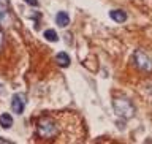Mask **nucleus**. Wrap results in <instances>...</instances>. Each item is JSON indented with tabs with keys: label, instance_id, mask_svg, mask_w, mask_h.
<instances>
[{
	"label": "nucleus",
	"instance_id": "obj_9",
	"mask_svg": "<svg viewBox=\"0 0 152 144\" xmlns=\"http://www.w3.org/2000/svg\"><path fill=\"white\" fill-rule=\"evenodd\" d=\"M0 125H2L3 128H10L13 125V117L10 116L8 113L2 114V116H0Z\"/></svg>",
	"mask_w": 152,
	"mask_h": 144
},
{
	"label": "nucleus",
	"instance_id": "obj_15",
	"mask_svg": "<svg viewBox=\"0 0 152 144\" xmlns=\"http://www.w3.org/2000/svg\"><path fill=\"white\" fill-rule=\"evenodd\" d=\"M2 92H3V86L0 84V94H2Z\"/></svg>",
	"mask_w": 152,
	"mask_h": 144
},
{
	"label": "nucleus",
	"instance_id": "obj_12",
	"mask_svg": "<svg viewBox=\"0 0 152 144\" xmlns=\"http://www.w3.org/2000/svg\"><path fill=\"white\" fill-rule=\"evenodd\" d=\"M2 45H3V32L0 30V49H2Z\"/></svg>",
	"mask_w": 152,
	"mask_h": 144
},
{
	"label": "nucleus",
	"instance_id": "obj_3",
	"mask_svg": "<svg viewBox=\"0 0 152 144\" xmlns=\"http://www.w3.org/2000/svg\"><path fill=\"white\" fill-rule=\"evenodd\" d=\"M133 60H135V64L140 70H142V71H151L152 70V60L144 54V52L136 51L135 54H133Z\"/></svg>",
	"mask_w": 152,
	"mask_h": 144
},
{
	"label": "nucleus",
	"instance_id": "obj_1",
	"mask_svg": "<svg viewBox=\"0 0 152 144\" xmlns=\"http://www.w3.org/2000/svg\"><path fill=\"white\" fill-rule=\"evenodd\" d=\"M37 132L38 135L41 138H45V140H51V138H56L59 135V125H57V122L54 119L51 117H41L40 121L37 124Z\"/></svg>",
	"mask_w": 152,
	"mask_h": 144
},
{
	"label": "nucleus",
	"instance_id": "obj_2",
	"mask_svg": "<svg viewBox=\"0 0 152 144\" xmlns=\"http://www.w3.org/2000/svg\"><path fill=\"white\" fill-rule=\"evenodd\" d=\"M113 108H114V111H116L117 116H121L124 119H130V117L135 116V113H136L133 103L130 102V100L124 98V97L114 98L113 100Z\"/></svg>",
	"mask_w": 152,
	"mask_h": 144
},
{
	"label": "nucleus",
	"instance_id": "obj_13",
	"mask_svg": "<svg viewBox=\"0 0 152 144\" xmlns=\"http://www.w3.org/2000/svg\"><path fill=\"white\" fill-rule=\"evenodd\" d=\"M0 144H11V141H8V140H3V138H0Z\"/></svg>",
	"mask_w": 152,
	"mask_h": 144
},
{
	"label": "nucleus",
	"instance_id": "obj_11",
	"mask_svg": "<svg viewBox=\"0 0 152 144\" xmlns=\"http://www.w3.org/2000/svg\"><path fill=\"white\" fill-rule=\"evenodd\" d=\"M26 3H28L30 7H38V0H24Z\"/></svg>",
	"mask_w": 152,
	"mask_h": 144
},
{
	"label": "nucleus",
	"instance_id": "obj_5",
	"mask_svg": "<svg viewBox=\"0 0 152 144\" xmlns=\"http://www.w3.org/2000/svg\"><path fill=\"white\" fill-rule=\"evenodd\" d=\"M56 24L59 27H66L70 24V16L65 11H59V13H57V16H56Z\"/></svg>",
	"mask_w": 152,
	"mask_h": 144
},
{
	"label": "nucleus",
	"instance_id": "obj_7",
	"mask_svg": "<svg viewBox=\"0 0 152 144\" xmlns=\"http://www.w3.org/2000/svg\"><path fill=\"white\" fill-rule=\"evenodd\" d=\"M109 18H111V19H114V21H116V22H119V24H121V22H125V21H127V14L124 13L122 10H113V11L109 13Z\"/></svg>",
	"mask_w": 152,
	"mask_h": 144
},
{
	"label": "nucleus",
	"instance_id": "obj_6",
	"mask_svg": "<svg viewBox=\"0 0 152 144\" xmlns=\"http://www.w3.org/2000/svg\"><path fill=\"white\" fill-rule=\"evenodd\" d=\"M10 22H11V16H10L8 8L5 7V5H0V24H5V26H8Z\"/></svg>",
	"mask_w": 152,
	"mask_h": 144
},
{
	"label": "nucleus",
	"instance_id": "obj_8",
	"mask_svg": "<svg viewBox=\"0 0 152 144\" xmlns=\"http://www.w3.org/2000/svg\"><path fill=\"white\" fill-rule=\"evenodd\" d=\"M56 62L60 67H68L70 65V56L66 54V52H59V54L56 56Z\"/></svg>",
	"mask_w": 152,
	"mask_h": 144
},
{
	"label": "nucleus",
	"instance_id": "obj_14",
	"mask_svg": "<svg viewBox=\"0 0 152 144\" xmlns=\"http://www.w3.org/2000/svg\"><path fill=\"white\" fill-rule=\"evenodd\" d=\"M10 0H0V5H5V7H8Z\"/></svg>",
	"mask_w": 152,
	"mask_h": 144
},
{
	"label": "nucleus",
	"instance_id": "obj_10",
	"mask_svg": "<svg viewBox=\"0 0 152 144\" xmlns=\"http://www.w3.org/2000/svg\"><path fill=\"white\" fill-rule=\"evenodd\" d=\"M45 38L48 41H57L59 40V37H57V32L52 30V29H48V30L45 32Z\"/></svg>",
	"mask_w": 152,
	"mask_h": 144
},
{
	"label": "nucleus",
	"instance_id": "obj_4",
	"mask_svg": "<svg viewBox=\"0 0 152 144\" xmlns=\"http://www.w3.org/2000/svg\"><path fill=\"white\" fill-rule=\"evenodd\" d=\"M26 102H27V98H26V95H24V94H14L13 95V100H11V109H13V113L22 114L24 106H26Z\"/></svg>",
	"mask_w": 152,
	"mask_h": 144
}]
</instances>
